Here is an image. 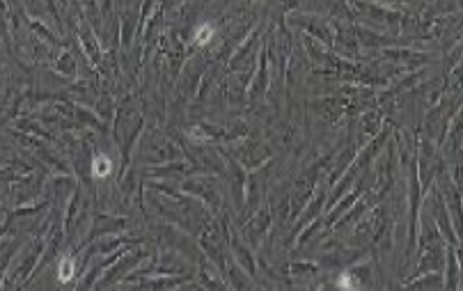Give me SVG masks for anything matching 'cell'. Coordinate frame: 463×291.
<instances>
[{
  "mask_svg": "<svg viewBox=\"0 0 463 291\" xmlns=\"http://www.w3.org/2000/svg\"><path fill=\"white\" fill-rule=\"evenodd\" d=\"M110 172H112L110 156H105V154H97V156L92 158V174H94L97 179H104V177H108Z\"/></svg>",
  "mask_w": 463,
  "mask_h": 291,
  "instance_id": "6da1fadb",
  "label": "cell"
},
{
  "mask_svg": "<svg viewBox=\"0 0 463 291\" xmlns=\"http://www.w3.org/2000/svg\"><path fill=\"white\" fill-rule=\"evenodd\" d=\"M213 35H216V28L211 25V23H202V25H197L193 32V42L197 46H207L213 39Z\"/></svg>",
  "mask_w": 463,
  "mask_h": 291,
  "instance_id": "7a4b0ae2",
  "label": "cell"
},
{
  "mask_svg": "<svg viewBox=\"0 0 463 291\" xmlns=\"http://www.w3.org/2000/svg\"><path fill=\"white\" fill-rule=\"evenodd\" d=\"M74 270H76L74 257H62L60 266H58V277H60V282H69V280L74 277Z\"/></svg>",
  "mask_w": 463,
  "mask_h": 291,
  "instance_id": "3957f363",
  "label": "cell"
},
{
  "mask_svg": "<svg viewBox=\"0 0 463 291\" xmlns=\"http://www.w3.org/2000/svg\"><path fill=\"white\" fill-rule=\"evenodd\" d=\"M339 284H342V287H351V277H346V275H344L342 280H339Z\"/></svg>",
  "mask_w": 463,
  "mask_h": 291,
  "instance_id": "277c9868",
  "label": "cell"
}]
</instances>
